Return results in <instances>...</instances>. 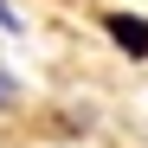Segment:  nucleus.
<instances>
[{"label":"nucleus","instance_id":"nucleus-1","mask_svg":"<svg viewBox=\"0 0 148 148\" xmlns=\"http://www.w3.org/2000/svg\"><path fill=\"white\" fill-rule=\"evenodd\" d=\"M103 32H110V45H116L122 58L148 64V19L142 13H103Z\"/></svg>","mask_w":148,"mask_h":148},{"label":"nucleus","instance_id":"nucleus-2","mask_svg":"<svg viewBox=\"0 0 148 148\" xmlns=\"http://www.w3.org/2000/svg\"><path fill=\"white\" fill-rule=\"evenodd\" d=\"M26 77H19V71H7V64H0V116H19V110H26Z\"/></svg>","mask_w":148,"mask_h":148},{"label":"nucleus","instance_id":"nucleus-3","mask_svg":"<svg viewBox=\"0 0 148 148\" xmlns=\"http://www.w3.org/2000/svg\"><path fill=\"white\" fill-rule=\"evenodd\" d=\"M0 32H26V19H19L13 0H0Z\"/></svg>","mask_w":148,"mask_h":148}]
</instances>
